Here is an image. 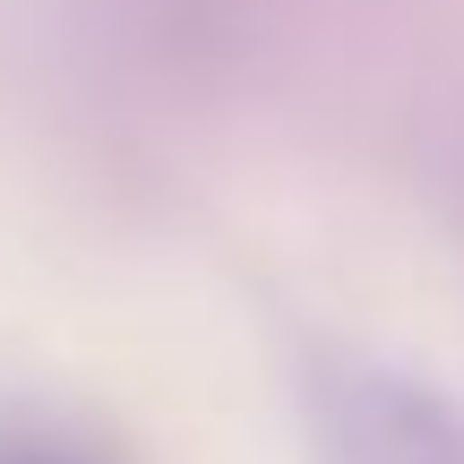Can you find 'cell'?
<instances>
[{"label": "cell", "instance_id": "cell-1", "mask_svg": "<svg viewBox=\"0 0 464 464\" xmlns=\"http://www.w3.org/2000/svg\"><path fill=\"white\" fill-rule=\"evenodd\" d=\"M310 456L318 464H464V404L370 353L310 370Z\"/></svg>", "mask_w": 464, "mask_h": 464}, {"label": "cell", "instance_id": "cell-2", "mask_svg": "<svg viewBox=\"0 0 464 464\" xmlns=\"http://www.w3.org/2000/svg\"><path fill=\"white\" fill-rule=\"evenodd\" d=\"M0 464H69V456H44V448H9Z\"/></svg>", "mask_w": 464, "mask_h": 464}]
</instances>
